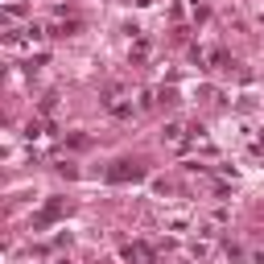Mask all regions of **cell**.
Masks as SVG:
<instances>
[{
    "instance_id": "2",
    "label": "cell",
    "mask_w": 264,
    "mask_h": 264,
    "mask_svg": "<svg viewBox=\"0 0 264 264\" xmlns=\"http://www.w3.org/2000/svg\"><path fill=\"white\" fill-rule=\"evenodd\" d=\"M182 132H186L182 124H170V128H165V141H170V145H178V141H182Z\"/></svg>"
},
{
    "instance_id": "1",
    "label": "cell",
    "mask_w": 264,
    "mask_h": 264,
    "mask_svg": "<svg viewBox=\"0 0 264 264\" xmlns=\"http://www.w3.org/2000/svg\"><path fill=\"white\" fill-rule=\"evenodd\" d=\"M112 178H116V182H128V178L137 182V178H141V170H137V165H128V161H120V170H112Z\"/></svg>"
}]
</instances>
